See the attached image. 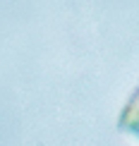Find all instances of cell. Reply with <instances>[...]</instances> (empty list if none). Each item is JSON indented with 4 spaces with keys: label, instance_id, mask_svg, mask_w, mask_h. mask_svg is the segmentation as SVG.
<instances>
[{
    "label": "cell",
    "instance_id": "cell-1",
    "mask_svg": "<svg viewBox=\"0 0 139 146\" xmlns=\"http://www.w3.org/2000/svg\"><path fill=\"white\" fill-rule=\"evenodd\" d=\"M132 120H139V89L134 91V96L130 98L127 108H125V113H122V120H120V127H125L127 122H132Z\"/></svg>",
    "mask_w": 139,
    "mask_h": 146
},
{
    "label": "cell",
    "instance_id": "cell-2",
    "mask_svg": "<svg viewBox=\"0 0 139 146\" xmlns=\"http://www.w3.org/2000/svg\"><path fill=\"white\" fill-rule=\"evenodd\" d=\"M122 129H127V132H132L134 137H139V120H132V122H127Z\"/></svg>",
    "mask_w": 139,
    "mask_h": 146
}]
</instances>
